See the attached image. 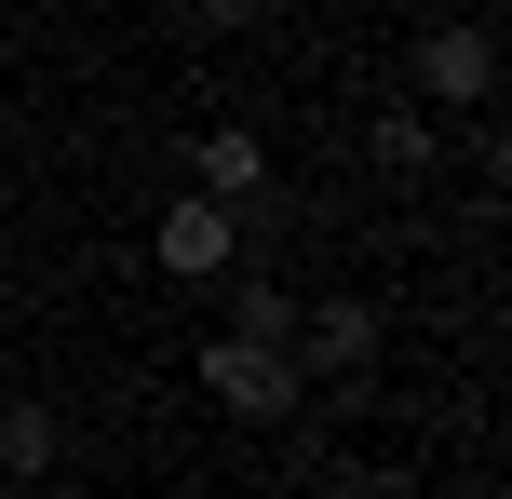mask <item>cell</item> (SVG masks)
<instances>
[{
    "instance_id": "1",
    "label": "cell",
    "mask_w": 512,
    "mask_h": 499,
    "mask_svg": "<svg viewBox=\"0 0 512 499\" xmlns=\"http://www.w3.org/2000/svg\"><path fill=\"white\" fill-rule=\"evenodd\" d=\"M203 392H216V419L283 432L310 405V378H297V351H270V338H203Z\"/></svg>"
},
{
    "instance_id": "2",
    "label": "cell",
    "mask_w": 512,
    "mask_h": 499,
    "mask_svg": "<svg viewBox=\"0 0 512 499\" xmlns=\"http://www.w3.org/2000/svg\"><path fill=\"white\" fill-rule=\"evenodd\" d=\"M149 257L176 270V284H230V270H243V216L216 203V189H189V203H162V230H149Z\"/></svg>"
},
{
    "instance_id": "3",
    "label": "cell",
    "mask_w": 512,
    "mask_h": 499,
    "mask_svg": "<svg viewBox=\"0 0 512 499\" xmlns=\"http://www.w3.org/2000/svg\"><path fill=\"white\" fill-rule=\"evenodd\" d=\"M364 365H378V311H364V297H324V311H297V378H337V392H364Z\"/></svg>"
},
{
    "instance_id": "4",
    "label": "cell",
    "mask_w": 512,
    "mask_h": 499,
    "mask_svg": "<svg viewBox=\"0 0 512 499\" xmlns=\"http://www.w3.org/2000/svg\"><path fill=\"white\" fill-rule=\"evenodd\" d=\"M405 68H418V95H432V108H486V95H499V41H486V27H432Z\"/></svg>"
},
{
    "instance_id": "5",
    "label": "cell",
    "mask_w": 512,
    "mask_h": 499,
    "mask_svg": "<svg viewBox=\"0 0 512 499\" xmlns=\"http://www.w3.org/2000/svg\"><path fill=\"white\" fill-rule=\"evenodd\" d=\"M189 189H216V203H230V216H243V203H256V189H270V149H256V135H243V122H216V135H203V149H189Z\"/></svg>"
},
{
    "instance_id": "6",
    "label": "cell",
    "mask_w": 512,
    "mask_h": 499,
    "mask_svg": "<svg viewBox=\"0 0 512 499\" xmlns=\"http://www.w3.org/2000/svg\"><path fill=\"white\" fill-rule=\"evenodd\" d=\"M230 284H243V297H230V338H270V351H297V284H283V270H256V257L230 270Z\"/></svg>"
},
{
    "instance_id": "7",
    "label": "cell",
    "mask_w": 512,
    "mask_h": 499,
    "mask_svg": "<svg viewBox=\"0 0 512 499\" xmlns=\"http://www.w3.org/2000/svg\"><path fill=\"white\" fill-rule=\"evenodd\" d=\"M364 162H378V176H432V122H418V108H391V122L364 135Z\"/></svg>"
},
{
    "instance_id": "8",
    "label": "cell",
    "mask_w": 512,
    "mask_h": 499,
    "mask_svg": "<svg viewBox=\"0 0 512 499\" xmlns=\"http://www.w3.org/2000/svg\"><path fill=\"white\" fill-rule=\"evenodd\" d=\"M256 14H270V0H203V27H256Z\"/></svg>"
}]
</instances>
